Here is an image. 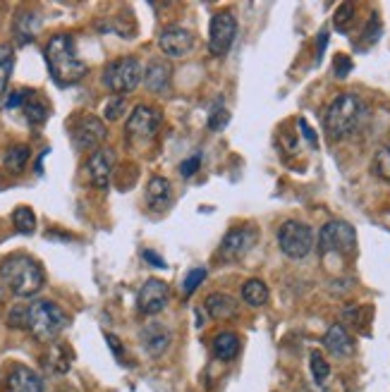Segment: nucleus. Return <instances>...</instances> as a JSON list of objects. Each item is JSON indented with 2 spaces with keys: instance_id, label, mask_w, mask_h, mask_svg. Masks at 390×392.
<instances>
[{
  "instance_id": "obj_1",
  "label": "nucleus",
  "mask_w": 390,
  "mask_h": 392,
  "mask_svg": "<svg viewBox=\"0 0 390 392\" xmlns=\"http://www.w3.org/2000/svg\"><path fill=\"white\" fill-rule=\"evenodd\" d=\"M46 62H48L51 77L60 86L77 84L86 74V62L79 60L77 48H74V39L69 34H55L46 43Z\"/></svg>"
},
{
  "instance_id": "obj_2",
  "label": "nucleus",
  "mask_w": 390,
  "mask_h": 392,
  "mask_svg": "<svg viewBox=\"0 0 390 392\" xmlns=\"http://www.w3.org/2000/svg\"><path fill=\"white\" fill-rule=\"evenodd\" d=\"M0 278L17 297H34L43 290L46 273L36 259L27 254H13L0 263Z\"/></svg>"
},
{
  "instance_id": "obj_3",
  "label": "nucleus",
  "mask_w": 390,
  "mask_h": 392,
  "mask_svg": "<svg viewBox=\"0 0 390 392\" xmlns=\"http://www.w3.org/2000/svg\"><path fill=\"white\" fill-rule=\"evenodd\" d=\"M364 118V103L354 93H340L333 103L328 105L323 118L325 134L330 142H342L350 134L357 132L359 122Z\"/></svg>"
},
{
  "instance_id": "obj_4",
  "label": "nucleus",
  "mask_w": 390,
  "mask_h": 392,
  "mask_svg": "<svg viewBox=\"0 0 390 392\" xmlns=\"http://www.w3.org/2000/svg\"><path fill=\"white\" fill-rule=\"evenodd\" d=\"M67 313L58 306L55 302L48 299H36L27 304V325L25 330L32 332L39 342H51L65 330L67 325Z\"/></svg>"
},
{
  "instance_id": "obj_5",
  "label": "nucleus",
  "mask_w": 390,
  "mask_h": 392,
  "mask_svg": "<svg viewBox=\"0 0 390 392\" xmlns=\"http://www.w3.org/2000/svg\"><path fill=\"white\" fill-rule=\"evenodd\" d=\"M142 79H144V67H142V62L132 55L118 58V60L108 62L106 69H103V84H106L115 96L132 93L142 84Z\"/></svg>"
},
{
  "instance_id": "obj_6",
  "label": "nucleus",
  "mask_w": 390,
  "mask_h": 392,
  "mask_svg": "<svg viewBox=\"0 0 390 392\" xmlns=\"http://www.w3.org/2000/svg\"><path fill=\"white\" fill-rule=\"evenodd\" d=\"M357 249V230L345 220L325 222L318 232V251L321 254H354Z\"/></svg>"
},
{
  "instance_id": "obj_7",
  "label": "nucleus",
  "mask_w": 390,
  "mask_h": 392,
  "mask_svg": "<svg viewBox=\"0 0 390 392\" xmlns=\"http://www.w3.org/2000/svg\"><path fill=\"white\" fill-rule=\"evenodd\" d=\"M278 247L290 259H304L314 247V232L300 220H285L278 230Z\"/></svg>"
},
{
  "instance_id": "obj_8",
  "label": "nucleus",
  "mask_w": 390,
  "mask_h": 392,
  "mask_svg": "<svg viewBox=\"0 0 390 392\" xmlns=\"http://www.w3.org/2000/svg\"><path fill=\"white\" fill-rule=\"evenodd\" d=\"M69 137H72L74 149L89 151V149H101V144L106 142L108 130L103 125L101 118L96 115H77L69 125Z\"/></svg>"
},
{
  "instance_id": "obj_9",
  "label": "nucleus",
  "mask_w": 390,
  "mask_h": 392,
  "mask_svg": "<svg viewBox=\"0 0 390 392\" xmlns=\"http://www.w3.org/2000/svg\"><path fill=\"white\" fill-rule=\"evenodd\" d=\"M161 120H163V115L159 108L139 103L130 113V118H127V137H130L132 142H149V139H154L156 134H159Z\"/></svg>"
},
{
  "instance_id": "obj_10",
  "label": "nucleus",
  "mask_w": 390,
  "mask_h": 392,
  "mask_svg": "<svg viewBox=\"0 0 390 392\" xmlns=\"http://www.w3.org/2000/svg\"><path fill=\"white\" fill-rule=\"evenodd\" d=\"M208 48H211L213 55H225L230 50L232 41H235L237 34V20L230 10H220V13L213 15L211 20V29H208Z\"/></svg>"
},
{
  "instance_id": "obj_11",
  "label": "nucleus",
  "mask_w": 390,
  "mask_h": 392,
  "mask_svg": "<svg viewBox=\"0 0 390 392\" xmlns=\"http://www.w3.org/2000/svg\"><path fill=\"white\" fill-rule=\"evenodd\" d=\"M168 297H170V290H168V283H163L159 278H151L142 285L137 295V309L144 316H156L166 309Z\"/></svg>"
},
{
  "instance_id": "obj_12",
  "label": "nucleus",
  "mask_w": 390,
  "mask_h": 392,
  "mask_svg": "<svg viewBox=\"0 0 390 392\" xmlns=\"http://www.w3.org/2000/svg\"><path fill=\"white\" fill-rule=\"evenodd\" d=\"M86 170H89V180L96 189H108L110 177H113V170H115V151L108 149V146L96 149L94 154L89 156Z\"/></svg>"
},
{
  "instance_id": "obj_13",
  "label": "nucleus",
  "mask_w": 390,
  "mask_h": 392,
  "mask_svg": "<svg viewBox=\"0 0 390 392\" xmlns=\"http://www.w3.org/2000/svg\"><path fill=\"white\" fill-rule=\"evenodd\" d=\"M159 46L168 58H184L194 48V36H191L189 29H184L180 25H170L161 32Z\"/></svg>"
},
{
  "instance_id": "obj_14",
  "label": "nucleus",
  "mask_w": 390,
  "mask_h": 392,
  "mask_svg": "<svg viewBox=\"0 0 390 392\" xmlns=\"http://www.w3.org/2000/svg\"><path fill=\"white\" fill-rule=\"evenodd\" d=\"M256 244V230L254 227H237V230H230L228 235L223 237V244H220V256L228 261H237L247 254Z\"/></svg>"
},
{
  "instance_id": "obj_15",
  "label": "nucleus",
  "mask_w": 390,
  "mask_h": 392,
  "mask_svg": "<svg viewBox=\"0 0 390 392\" xmlns=\"http://www.w3.org/2000/svg\"><path fill=\"white\" fill-rule=\"evenodd\" d=\"M8 390L10 392H43V380H41L39 373L32 371L29 366L17 364L10 368Z\"/></svg>"
},
{
  "instance_id": "obj_16",
  "label": "nucleus",
  "mask_w": 390,
  "mask_h": 392,
  "mask_svg": "<svg viewBox=\"0 0 390 392\" xmlns=\"http://www.w3.org/2000/svg\"><path fill=\"white\" fill-rule=\"evenodd\" d=\"M39 29H41L39 13H34V10H20V13H17L13 32H15V39H17V43L20 46L32 43V41L36 39Z\"/></svg>"
},
{
  "instance_id": "obj_17",
  "label": "nucleus",
  "mask_w": 390,
  "mask_h": 392,
  "mask_svg": "<svg viewBox=\"0 0 390 392\" xmlns=\"http://www.w3.org/2000/svg\"><path fill=\"white\" fill-rule=\"evenodd\" d=\"M170 74H173V69L168 62L151 60L147 69H144V84H147L149 91L163 93V91H168V86H170Z\"/></svg>"
},
{
  "instance_id": "obj_18",
  "label": "nucleus",
  "mask_w": 390,
  "mask_h": 392,
  "mask_svg": "<svg viewBox=\"0 0 390 392\" xmlns=\"http://www.w3.org/2000/svg\"><path fill=\"white\" fill-rule=\"evenodd\" d=\"M323 344H325V349L335 356H350L354 352V340L340 323L328 327V332L323 335Z\"/></svg>"
},
{
  "instance_id": "obj_19",
  "label": "nucleus",
  "mask_w": 390,
  "mask_h": 392,
  "mask_svg": "<svg viewBox=\"0 0 390 392\" xmlns=\"http://www.w3.org/2000/svg\"><path fill=\"white\" fill-rule=\"evenodd\" d=\"M173 201V187L166 177H151L147 184V203L154 210H166Z\"/></svg>"
},
{
  "instance_id": "obj_20",
  "label": "nucleus",
  "mask_w": 390,
  "mask_h": 392,
  "mask_svg": "<svg viewBox=\"0 0 390 392\" xmlns=\"http://www.w3.org/2000/svg\"><path fill=\"white\" fill-rule=\"evenodd\" d=\"M142 344L151 356H161L170 347V332L163 325H149L142 330Z\"/></svg>"
},
{
  "instance_id": "obj_21",
  "label": "nucleus",
  "mask_w": 390,
  "mask_h": 392,
  "mask_svg": "<svg viewBox=\"0 0 390 392\" xmlns=\"http://www.w3.org/2000/svg\"><path fill=\"white\" fill-rule=\"evenodd\" d=\"M237 302L232 299L230 295H223V292H213V295H208L206 299V311L211 318L215 320H228L232 316H237Z\"/></svg>"
},
{
  "instance_id": "obj_22",
  "label": "nucleus",
  "mask_w": 390,
  "mask_h": 392,
  "mask_svg": "<svg viewBox=\"0 0 390 392\" xmlns=\"http://www.w3.org/2000/svg\"><path fill=\"white\" fill-rule=\"evenodd\" d=\"M43 364H46V368H48L51 373L62 376V373H67L69 366H72V349H69L67 344H62V342H55L53 347H51V352L46 354Z\"/></svg>"
},
{
  "instance_id": "obj_23",
  "label": "nucleus",
  "mask_w": 390,
  "mask_h": 392,
  "mask_svg": "<svg viewBox=\"0 0 390 392\" xmlns=\"http://www.w3.org/2000/svg\"><path fill=\"white\" fill-rule=\"evenodd\" d=\"M211 349H213V356L220 361H230L235 359L237 352H240V337L235 335V332H218V335L213 337L211 342Z\"/></svg>"
},
{
  "instance_id": "obj_24",
  "label": "nucleus",
  "mask_w": 390,
  "mask_h": 392,
  "mask_svg": "<svg viewBox=\"0 0 390 392\" xmlns=\"http://www.w3.org/2000/svg\"><path fill=\"white\" fill-rule=\"evenodd\" d=\"M29 156H32V151H29V146H27V144H15V146H10V149L5 151V156H3V165L8 168L10 173L20 175V173L27 168Z\"/></svg>"
},
{
  "instance_id": "obj_25",
  "label": "nucleus",
  "mask_w": 390,
  "mask_h": 392,
  "mask_svg": "<svg viewBox=\"0 0 390 392\" xmlns=\"http://www.w3.org/2000/svg\"><path fill=\"white\" fill-rule=\"evenodd\" d=\"M242 299L249 304V306H264L266 302H269V288H266L264 280L259 278H252L244 283L242 288Z\"/></svg>"
},
{
  "instance_id": "obj_26",
  "label": "nucleus",
  "mask_w": 390,
  "mask_h": 392,
  "mask_svg": "<svg viewBox=\"0 0 390 392\" xmlns=\"http://www.w3.org/2000/svg\"><path fill=\"white\" fill-rule=\"evenodd\" d=\"M15 69V50L10 43H0V98L5 96L10 84V77H13Z\"/></svg>"
},
{
  "instance_id": "obj_27",
  "label": "nucleus",
  "mask_w": 390,
  "mask_h": 392,
  "mask_svg": "<svg viewBox=\"0 0 390 392\" xmlns=\"http://www.w3.org/2000/svg\"><path fill=\"white\" fill-rule=\"evenodd\" d=\"M13 225L20 235H32L36 230V215L29 206H17L13 210Z\"/></svg>"
},
{
  "instance_id": "obj_28",
  "label": "nucleus",
  "mask_w": 390,
  "mask_h": 392,
  "mask_svg": "<svg viewBox=\"0 0 390 392\" xmlns=\"http://www.w3.org/2000/svg\"><path fill=\"white\" fill-rule=\"evenodd\" d=\"M371 173H374L378 180H383V182H390V144L381 146V149L376 151L374 161H371Z\"/></svg>"
},
{
  "instance_id": "obj_29",
  "label": "nucleus",
  "mask_w": 390,
  "mask_h": 392,
  "mask_svg": "<svg viewBox=\"0 0 390 392\" xmlns=\"http://www.w3.org/2000/svg\"><path fill=\"white\" fill-rule=\"evenodd\" d=\"M22 110H25L27 122H32V125H43V122L48 120V105L43 101H39V98H32Z\"/></svg>"
},
{
  "instance_id": "obj_30",
  "label": "nucleus",
  "mask_w": 390,
  "mask_h": 392,
  "mask_svg": "<svg viewBox=\"0 0 390 392\" xmlns=\"http://www.w3.org/2000/svg\"><path fill=\"white\" fill-rule=\"evenodd\" d=\"M354 13H357V8H354L352 3H342L340 8L335 10L333 25H335L337 32H347V29L352 27V22H354Z\"/></svg>"
},
{
  "instance_id": "obj_31",
  "label": "nucleus",
  "mask_w": 390,
  "mask_h": 392,
  "mask_svg": "<svg viewBox=\"0 0 390 392\" xmlns=\"http://www.w3.org/2000/svg\"><path fill=\"white\" fill-rule=\"evenodd\" d=\"M309 366H311V376H314V380H316V385H323L325 380H328V376H330L328 361H325L318 352H311Z\"/></svg>"
},
{
  "instance_id": "obj_32",
  "label": "nucleus",
  "mask_w": 390,
  "mask_h": 392,
  "mask_svg": "<svg viewBox=\"0 0 390 392\" xmlns=\"http://www.w3.org/2000/svg\"><path fill=\"white\" fill-rule=\"evenodd\" d=\"M203 280H206V268H194V271H191V273L187 275V278H184L182 292H184V295H191V292L199 288Z\"/></svg>"
},
{
  "instance_id": "obj_33",
  "label": "nucleus",
  "mask_w": 390,
  "mask_h": 392,
  "mask_svg": "<svg viewBox=\"0 0 390 392\" xmlns=\"http://www.w3.org/2000/svg\"><path fill=\"white\" fill-rule=\"evenodd\" d=\"M34 98V89H17V91H13L10 93V98H8V103H5V108L8 110H13V108H25V105L32 101Z\"/></svg>"
},
{
  "instance_id": "obj_34",
  "label": "nucleus",
  "mask_w": 390,
  "mask_h": 392,
  "mask_svg": "<svg viewBox=\"0 0 390 392\" xmlns=\"http://www.w3.org/2000/svg\"><path fill=\"white\" fill-rule=\"evenodd\" d=\"M122 110H125V96H113L106 103V110H103V115H106V120L115 122V120L122 118Z\"/></svg>"
},
{
  "instance_id": "obj_35",
  "label": "nucleus",
  "mask_w": 390,
  "mask_h": 392,
  "mask_svg": "<svg viewBox=\"0 0 390 392\" xmlns=\"http://www.w3.org/2000/svg\"><path fill=\"white\" fill-rule=\"evenodd\" d=\"M228 120H230V113L225 108H215L213 113H211V118H208V127H211L213 132H218V130H223L225 125H228Z\"/></svg>"
},
{
  "instance_id": "obj_36",
  "label": "nucleus",
  "mask_w": 390,
  "mask_h": 392,
  "mask_svg": "<svg viewBox=\"0 0 390 392\" xmlns=\"http://www.w3.org/2000/svg\"><path fill=\"white\" fill-rule=\"evenodd\" d=\"M8 323H10V327H25L27 325V306H15L13 311H10Z\"/></svg>"
},
{
  "instance_id": "obj_37",
  "label": "nucleus",
  "mask_w": 390,
  "mask_h": 392,
  "mask_svg": "<svg viewBox=\"0 0 390 392\" xmlns=\"http://www.w3.org/2000/svg\"><path fill=\"white\" fill-rule=\"evenodd\" d=\"M350 72H352V60H350V58H345V55H337L335 58V77L345 79Z\"/></svg>"
},
{
  "instance_id": "obj_38",
  "label": "nucleus",
  "mask_w": 390,
  "mask_h": 392,
  "mask_svg": "<svg viewBox=\"0 0 390 392\" xmlns=\"http://www.w3.org/2000/svg\"><path fill=\"white\" fill-rule=\"evenodd\" d=\"M199 165H201V156H194V158H189V161H182L180 163V175H182V177H191V175L199 170Z\"/></svg>"
},
{
  "instance_id": "obj_39",
  "label": "nucleus",
  "mask_w": 390,
  "mask_h": 392,
  "mask_svg": "<svg viewBox=\"0 0 390 392\" xmlns=\"http://www.w3.org/2000/svg\"><path fill=\"white\" fill-rule=\"evenodd\" d=\"M300 127H302V134H304V139H307V142H309L311 146H316L318 139H316V134H314L311 127L307 125V120H300Z\"/></svg>"
},
{
  "instance_id": "obj_40",
  "label": "nucleus",
  "mask_w": 390,
  "mask_h": 392,
  "mask_svg": "<svg viewBox=\"0 0 390 392\" xmlns=\"http://www.w3.org/2000/svg\"><path fill=\"white\" fill-rule=\"evenodd\" d=\"M144 259H149L156 268H166V261H163L161 256H156L154 251H144Z\"/></svg>"
},
{
  "instance_id": "obj_41",
  "label": "nucleus",
  "mask_w": 390,
  "mask_h": 392,
  "mask_svg": "<svg viewBox=\"0 0 390 392\" xmlns=\"http://www.w3.org/2000/svg\"><path fill=\"white\" fill-rule=\"evenodd\" d=\"M106 340H108V344H110V349L115 352V356H122V347H120L118 337H115V335H106Z\"/></svg>"
},
{
  "instance_id": "obj_42",
  "label": "nucleus",
  "mask_w": 390,
  "mask_h": 392,
  "mask_svg": "<svg viewBox=\"0 0 390 392\" xmlns=\"http://www.w3.org/2000/svg\"><path fill=\"white\" fill-rule=\"evenodd\" d=\"M0 302H3V290H0Z\"/></svg>"
}]
</instances>
